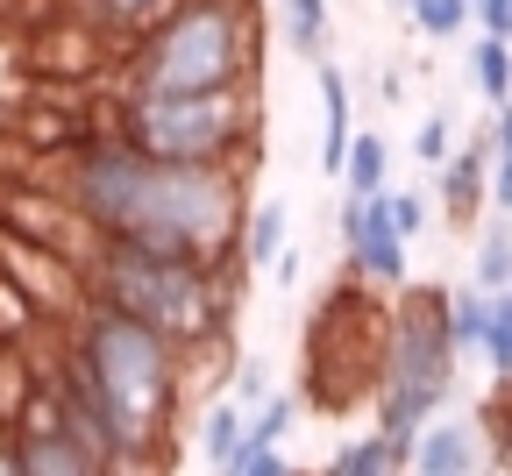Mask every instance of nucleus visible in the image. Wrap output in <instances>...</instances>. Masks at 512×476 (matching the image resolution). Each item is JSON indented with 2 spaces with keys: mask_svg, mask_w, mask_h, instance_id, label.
<instances>
[{
  "mask_svg": "<svg viewBox=\"0 0 512 476\" xmlns=\"http://www.w3.org/2000/svg\"><path fill=\"white\" fill-rule=\"evenodd\" d=\"M271 398V370L264 363H235V405L249 413V405H264Z\"/></svg>",
  "mask_w": 512,
  "mask_h": 476,
  "instance_id": "28",
  "label": "nucleus"
},
{
  "mask_svg": "<svg viewBox=\"0 0 512 476\" xmlns=\"http://www.w3.org/2000/svg\"><path fill=\"white\" fill-rule=\"evenodd\" d=\"M491 207L512 214V100L491 114Z\"/></svg>",
  "mask_w": 512,
  "mask_h": 476,
  "instance_id": "22",
  "label": "nucleus"
},
{
  "mask_svg": "<svg viewBox=\"0 0 512 476\" xmlns=\"http://www.w3.org/2000/svg\"><path fill=\"white\" fill-rule=\"evenodd\" d=\"M8 455L22 476H114L72 427L57 420V405L43 384H29V398L15 405V420H8Z\"/></svg>",
  "mask_w": 512,
  "mask_h": 476,
  "instance_id": "7",
  "label": "nucleus"
},
{
  "mask_svg": "<svg viewBox=\"0 0 512 476\" xmlns=\"http://www.w3.org/2000/svg\"><path fill=\"white\" fill-rule=\"evenodd\" d=\"M292 413H299V398H292V391H271L264 405H256V413H249V434H242V448H249V462H256V455H264V448H278V441H285V427H292Z\"/></svg>",
  "mask_w": 512,
  "mask_h": 476,
  "instance_id": "21",
  "label": "nucleus"
},
{
  "mask_svg": "<svg viewBox=\"0 0 512 476\" xmlns=\"http://www.w3.org/2000/svg\"><path fill=\"white\" fill-rule=\"evenodd\" d=\"M470 79H477V93H484L491 107H505V100H512V43L477 36V43H470Z\"/></svg>",
  "mask_w": 512,
  "mask_h": 476,
  "instance_id": "18",
  "label": "nucleus"
},
{
  "mask_svg": "<svg viewBox=\"0 0 512 476\" xmlns=\"http://www.w3.org/2000/svg\"><path fill=\"white\" fill-rule=\"evenodd\" d=\"M242 434H249V413H242L235 398H221V405H207V420H200V455H207L221 476H235V469L249 462Z\"/></svg>",
  "mask_w": 512,
  "mask_h": 476,
  "instance_id": "13",
  "label": "nucleus"
},
{
  "mask_svg": "<svg viewBox=\"0 0 512 476\" xmlns=\"http://www.w3.org/2000/svg\"><path fill=\"white\" fill-rule=\"evenodd\" d=\"M36 185H50L93 235L136 242L185 263H228L242 270V221H249V171L228 164H157L128 150L114 128L86 135L72 157L36 164Z\"/></svg>",
  "mask_w": 512,
  "mask_h": 476,
  "instance_id": "1",
  "label": "nucleus"
},
{
  "mask_svg": "<svg viewBox=\"0 0 512 476\" xmlns=\"http://www.w3.org/2000/svg\"><path fill=\"white\" fill-rule=\"evenodd\" d=\"M477 22H484V36L512 43V0H477Z\"/></svg>",
  "mask_w": 512,
  "mask_h": 476,
  "instance_id": "29",
  "label": "nucleus"
},
{
  "mask_svg": "<svg viewBox=\"0 0 512 476\" xmlns=\"http://www.w3.org/2000/svg\"><path fill=\"white\" fill-rule=\"evenodd\" d=\"M484 207H491V128L470 135V143L441 164V214L456 228H477Z\"/></svg>",
  "mask_w": 512,
  "mask_h": 476,
  "instance_id": "9",
  "label": "nucleus"
},
{
  "mask_svg": "<svg viewBox=\"0 0 512 476\" xmlns=\"http://www.w3.org/2000/svg\"><path fill=\"white\" fill-rule=\"evenodd\" d=\"M342 256H349V278L377 285V292H406V242L384 214V192L377 199H342Z\"/></svg>",
  "mask_w": 512,
  "mask_h": 476,
  "instance_id": "8",
  "label": "nucleus"
},
{
  "mask_svg": "<svg viewBox=\"0 0 512 476\" xmlns=\"http://www.w3.org/2000/svg\"><path fill=\"white\" fill-rule=\"evenodd\" d=\"M264 64L256 0H178L121 50V93H242Z\"/></svg>",
  "mask_w": 512,
  "mask_h": 476,
  "instance_id": "3",
  "label": "nucleus"
},
{
  "mask_svg": "<svg viewBox=\"0 0 512 476\" xmlns=\"http://www.w3.org/2000/svg\"><path fill=\"white\" fill-rule=\"evenodd\" d=\"M235 476H292V462H285L278 448H264V455H256V462H242Z\"/></svg>",
  "mask_w": 512,
  "mask_h": 476,
  "instance_id": "30",
  "label": "nucleus"
},
{
  "mask_svg": "<svg viewBox=\"0 0 512 476\" xmlns=\"http://www.w3.org/2000/svg\"><path fill=\"white\" fill-rule=\"evenodd\" d=\"M413 157L420 164H448V157H456V128H448V114H434V121H420V135H413Z\"/></svg>",
  "mask_w": 512,
  "mask_h": 476,
  "instance_id": "26",
  "label": "nucleus"
},
{
  "mask_svg": "<svg viewBox=\"0 0 512 476\" xmlns=\"http://www.w3.org/2000/svg\"><path fill=\"white\" fill-rule=\"evenodd\" d=\"M413 29L420 36H463V22L477 15V0H413Z\"/></svg>",
  "mask_w": 512,
  "mask_h": 476,
  "instance_id": "24",
  "label": "nucleus"
},
{
  "mask_svg": "<svg viewBox=\"0 0 512 476\" xmlns=\"http://www.w3.org/2000/svg\"><path fill=\"white\" fill-rule=\"evenodd\" d=\"M399 8H413V0H399Z\"/></svg>",
  "mask_w": 512,
  "mask_h": 476,
  "instance_id": "32",
  "label": "nucleus"
},
{
  "mask_svg": "<svg viewBox=\"0 0 512 476\" xmlns=\"http://www.w3.org/2000/svg\"><path fill=\"white\" fill-rule=\"evenodd\" d=\"M477 434H484V455H491L498 469H512V377H505V384L491 391V405H484Z\"/></svg>",
  "mask_w": 512,
  "mask_h": 476,
  "instance_id": "23",
  "label": "nucleus"
},
{
  "mask_svg": "<svg viewBox=\"0 0 512 476\" xmlns=\"http://www.w3.org/2000/svg\"><path fill=\"white\" fill-rule=\"evenodd\" d=\"M278 22H285V43H292L299 57H320V50H328V0H285Z\"/></svg>",
  "mask_w": 512,
  "mask_h": 476,
  "instance_id": "19",
  "label": "nucleus"
},
{
  "mask_svg": "<svg viewBox=\"0 0 512 476\" xmlns=\"http://www.w3.org/2000/svg\"><path fill=\"white\" fill-rule=\"evenodd\" d=\"M79 285H86V299L143 320L150 334H164L185 356L228 349V320H235V292H242V278L228 263H185V256L136 249V242H107V235H93Z\"/></svg>",
  "mask_w": 512,
  "mask_h": 476,
  "instance_id": "2",
  "label": "nucleus"
},
{
  "mask_svg": "<svg viewBox=\"0 0 512 476\" xmlns=\"http://www.w3.org/2000/svg\"><path fill=\"white\" fill-rule=\"evenodd\" d=\"M470 278H477V292H512V214H498L484 235H477V270H470Z\"/></svg>",
  "mask_w": 512,
  "mask_h": 476,
  "instance_id": "16",
  "label": "nucleus"
},
{
  "mask_svg": "<svg viewBox=\"0 0 512 476\" xmlns=\"http://www.w3.org/2000/svg\"><path fill=\"white\" fill-rule=\"evenodd\" d=\"M292 476H299V469H292Z\"/></svg>",
  "mask_w": 512,
  "mask_h": 476,
  "instance_id": "33",
  "label": "nucleus"
},
{
  "mask_svg": "<svg viewBox=\"0 0 512 476\" xmlns=\"http://www.w3.org/2000/svg\"><path fill=\"white\" fill-rule=\"evenodd\" d=\"M484 356H491V370H498V384L512 377V292H498L491 299V334H484Z\"/></svg>",
  "mask_w": 512,
  "mask_h": 476,
  "instance_id": "25",
  "label": "nucleus"
},
{
  "mask_svg": "<svg viewBox=\"0 0 512 476\" xmlns=\"http://www.w3.org/2000/svg\"><path fill=\"white\" fill-rule=\"evenodd\" d=\"M292 214H285V199H264V207H249V221H242V270H271L292 242Z\"/></svg>",
  "mask_w": 512,
  "mask_h": 476,
  "instance_id": "14",
  "label": "nucleus"
},
{
  "mask_svg": "<svg viewBox=\"0 0 512 476\" xmlns=\"http://www.w3.org/2000/svg\"><path fill=\"white\" fill-rule=\"evenodd\" d=\"M384 164H392V150H384V135H349V157H342V178H349V199H377L384 192Z\"/></svg>",
  "mask_w": 512,
  "mask_h": 476,
  "instance_id": "17",
  "label": "nucleus"
},
{
  "mask_svg": "<svg viewBox=\"0 0 512 476\" xmlns=\"http://www.w3.org/2000/svg\"><path fill=\"white\" fill-rule=\"evenodd\" d=\"M107 128L128 150L157 164H228L256 171V143H264V107L256 86L242 93H114Z\"/></svg>",
  "mask_w": 512,
  "mask_h": 476,
  "instance_id": "4",
  "label": "nucleus"
},
{
  "mask_svg": "<svg viewBox=\"0 0 512 476\" xmlns=\"http://www.w3.org/2000/svg\"><path fill=\"white\" fill-rule=\"evenodd\" d=\"M456 391V334H448V292L406 285L392 299V334H384V377H377V434L420 441L427 420Z\"/></svg>",
  "mask_w": 512,
  "mask_h": 476,
  "instance_id": "6",
  "label": "nucleus"
},
{
  "mask_svg": "<svg viewBox=\"0 0 512 476\" xmlns=\"http://www.w3.org/2000/svg\"><path fill=\"white\" fill-rule=\"evenodd\" d=\"M178 8V0H57V15H72V22H86V29H100L107 43H136L143 29H157L164 15Z\"/></svg>",
  "mask_w": 512,
  "mask_h": 476,
  "instance_id": "11",
  "label": "nucleus"
},
{
  "mask_svg": "<svg viewBox=\"0 0 512 476\" xmlns=\"http://www.w3.org/2000/svg\"><path fill=\"white\" fill-rule=\"evenodd\" d=\"M342 157H349V79L335 64H320V171L342 178Z\"/></svg>",
  "mask_w": 512,
  "mask_h": 476,
  "instance_id": "12",
  "label": "nucleus"
},
{
  "mask_svg": "<svg viewBox=\"0 0 512 476\" xmlns=\"http://www.w3.org/2000/svg\"><path fill=\"white\" fill-rule=\"evenodd\" d=\"M384 214H392L399 242H413V235L427 228V199H420V192H384Z\"/></svg>",
  "mask_w": 512,
  "mask_h": 476,
  "instance_id": "27",
  "label": "nucleus"
},
{
  "mask_svg": "<svg viewBox=\"0 0 512 476\" xmlns=\"http://www.w3.org/2000/svg\"><path fill=\"white\" fill-rule=\"evenodd\" d=\"M406 462H413L406 441H392V434H363V441H349L320 476H406Z\"/></svg>",
  "mask_w": 512,
  "mask_h": 476,
  "instance_id": "15",
  "label": "nucleus"
},
{
  "mask_svg": "<svg viewBox=\"0 0 512 476\" xmlns=\"http://www.w3.org/2000/svg\"><path fill=\"white\" fill-rule=\"evenodd\" d=\"M491 455H484V434L470 420H434L420 441H413V476H477Z\"/></svg>",
  "mask_w": 512,
  "mask_h": 476,
  "instance_id": "10",
  "label": "nucleus"
},
{
  "mask_svg": "<svg viewBox=\"0 0 512 476\" xmlns=\"http://www.w3.org/2000/svg\"><path fill=\"white\" fill-rule=\"evenodd\" d=\"M0 476H22V469H15V455H8V427H0Z\"/></svg>",
  "mask_w": 512,
  "mask_h": 476,
  "instance_id": "31",
  "label": "nucleus"
},
{
  "mask_svg": "<svg viewBox=\"0 0 512 476\" xmlns=\"http://www.w3.org/2000/svg\"><path fill=\"white\" fill-rule=\"evenodd\" d=\"M448 334H456V356L463 349H484V334H491V292H448Z\"/></svg>",
  "mask_w": 512,
  "mask_h": 476,
  "instance_id": "20",
  "label": "nucleus"
},
{
  "mask_svg": "<svg viewBox=\"0 0 512 476\" xmlns=\"http://www.w3.org/2000/svg\"><path fill=\"white\" fill-rule=\"evenodd\" d=\"M384 334H392L384 292L342 270V285H328V299H320L313 320H306L299 398L313 413H356V405H370L377 377H384Z\"/></svg>",
  "mask_w": 512,
  "mask_h": 476,
  "instance_id": "5",
  "label": "nucleus"
}]
</instances>
